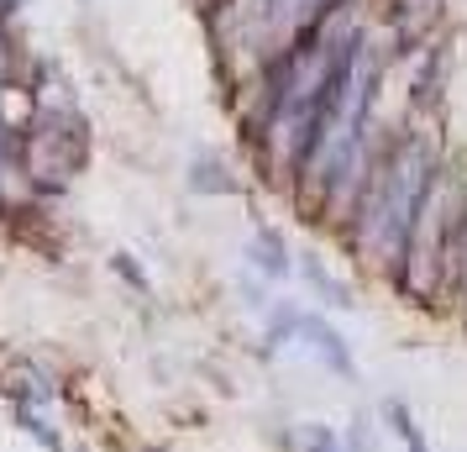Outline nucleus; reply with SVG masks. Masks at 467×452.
Returning a JSON list of instances; mask_svg holds the SVG:
<instances>
[{
  "instance_id": "5",
  "label": "nucleus",
  "mask_w": 467,
  "mask_h": 452,
  "mask_svg": "<svg viewBox=\"0 0 467 452\" xmlns=\"http://www.w3.org/2000/svg\"><path fill=\"white\" fill-rule=\"evenodd\" d=\"M299 442H305V452H347L341 447V436H337V426H320V421H310Z\"/></svg>"
},
{
  "instance_id": "6",
  "label": "nucleus",
  "mask_w": 467,
  "mask_h": 452,
  "mask_svg": "<svg viewBox=\"0 0 467 452\" xmlns=\"http://www.w3.org/2000/svg\"><path fill=\"white\" fill-rule=\"evenodd\" d=\"M305 279L316 284V289H320V295H326L331 305H352V300H347V289H341V284H331V274H326L320 263H305Z\"/></svg>"
},
{
  "instance_id": "2",
  "label": "nucleus",
  "mask_w": 467,
  "mask_h": 452,
  "mask_svg": "<svg viewBox=\"0 0 467 452\" xmlns=\"http://www.w3.org/2000/svg\"><path fill=\"white\" fill-rule=\"evenodd\" d=\"M299 331L310 337V347H316V358L331 373H341V379H358V363H352V347H347V337H341L337 326H326L320 316H299Z\"/></svg>"
},
{
  "instance_id": "7",
  "label": "nucleus",
  "mask_w": 467,
  "mask_h": 452,
  "mask_svg": "<svg viewBox=\"0 0 467 452\" xmlns=\"http://www.w3.org/2000/svg\"><path fill=\"white\" fill-rule=\"evenodd\" d=\"M347 447H352V452H368V447H373V442H368V431H362V421L347 431Z\"/></svg>"
},
{
  "instance_id": "3",
  "label": "nucleus",
  "mask_w": 467,
  "mask_h": 452,
  "mask_svg": "<svg viewBox=\"0 0 467 452\" xmlns=\"http://www.w3.org/2000/svg\"><path fill=\"white\" fill-rule=\"evenodd\" d=\"M383 421H389V431L404 442V452H431V442H425L420 421L410 415V405L404 400H383Z\"/></svg>"
},
{
  "instance_id": "1",
  "label": "nucleus",
  "mask_w": 467,
  "mask_h": 452,
  "mask_svg": "<svg viewBox=\"0 0 467 452\" xmlns=\"http://www.w3.org/2000/svg\"><path fill=\"white\" fill-rule=\"evenodd\" d=\"M441 173V158L431 142L420 137H394L379 152V163L362 184L358 205H352V247L362 253V263L373 268H404L410 237H415V221L425 211V194Z\"/></svg>"
},
{
  "instance_id": "4",
  "label": "nucleus",
  "mask_w": 467,
  "mask_h": 452,
  "mask_svg": "<svg viewBox=\"0 0 467 452\" xmlns=\"http://www.w3.org/2000/svg\"><path fill=\"white\" fill-rule=\"evenodd\" d=\"M253 258H257V268H263V274H274V279L289 274V253H284V237H278V232H257Z\"/></svg>"
}]
</instances>
